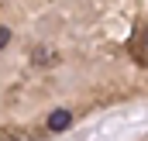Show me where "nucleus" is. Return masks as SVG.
Instances as JSON below:
<instances>
[{
  "mask_svg": "<svg viewBox=\"0 0 148 141\" xmlns=\"http://www.w3.org/2000/svg\"><path fill=\"white\" fill-rule=\"evenodd\" d=\"M69 124H73V114H69V110H52V114H48V127H52V131H66Z\"/></svg>",
  "mask_w": 148,
  "mask_h": 141,
  "instance_id": "1",
  "label": "nucleus"
},
{
  "mask_svg": "<svg viewBox=\"0 0 148 141\" xmlns=\"http://www.w3.org/2000/svg\"><path fill=\"white\" fill-rule=\"evenodd\" d=\"M7 41H10V31H7V28H0V48H3Z\"/></svg>",
  "mask_w": 148,
  "mask_h": 141,
  "instance_id": "2",
  "label": "nucleus"
}]
</instances>
